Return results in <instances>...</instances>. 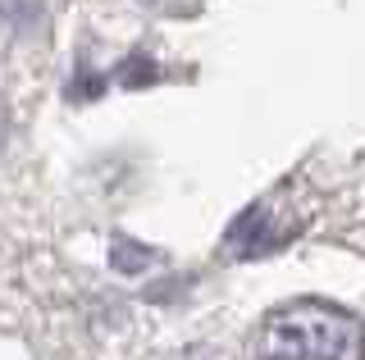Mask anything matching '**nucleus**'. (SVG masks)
Listing matches in <instances>:
<instances>
[{"label":"nucleus","mask_w":365,"mask_h":360,"mask_svg":"<svg viewBox=\"0 0 365 360\" xmlns=\"http://www.w3.org/2000/svg\"><path fill=\"white\" fill-rule=\"evenodd\" d=\"M256 360H365V324L329 301H292L256 329Z\"/></svg>","instance_id":"obj_1"}]
</instances>
